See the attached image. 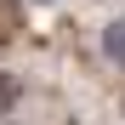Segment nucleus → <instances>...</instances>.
Here are the masks:
<instances>
[{"instance_id":"1","label":"nucleus","mask_w":125,"mask_h":125,"mask_svg":"<svg viewBox=\"0 0 125 125\" xmlns=\"http://www.w3.org/2000/svg\"><path fill=\"white\" fill-rule=\"evenodd\" d=\"M97 46H102V62L125 74V17H108V23L97 29Z\"/></svg>"},{"instance_id":"2","label":"nucleus","mask_w":125,"mask_h":125,"mask_svg":"<svg viewBox=\"0 0 125 125\" xmlns=\"http://www.w3.org/2000/svg\"><path fill=\"white\" fill-rule=\"evenodd\" d=\"M23 97H29L23 74H17V68H0V119H11L17 108H23Z\"/></svg>"},{"instance_id":"3","label":"nucleus","mask_w":125,"mask_h":125,"mask_svg":"<svg viewBox=\"0 0 125 125\" xmlns=\"http://www.w3.org/2000/svg\"><path fill=\"white\" fill-rule=\"evenodd\" d=\"M34 6H51V0H34Z\"/></svg>"},{"instance_id":"4","label":"nucleus","mask_w":125,"mask_h":125,"mask_svg":"<svg viewBox=\"0 0 125 125\" xmlns=\"http://www.w3.org/2000/svg\"><path fill=\"white\" fill-rule=\"evenodd\" d=\"M0 125H11V119H0Z\"/></svg>"}]
</instances>
